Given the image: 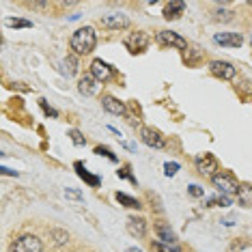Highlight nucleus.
I'll use <instances>...</instances> for the list:
<instances>
[{
  "label": "nucleus",
  "mask_w": 252,
  "mask_h": 252,
  "mask_svg": "<svg viewBox=\"0 0 252 252\" xmlns=\"http://www.w3.org/2000/svg\"><path fill=\"white\" fill-rule=\"evenodd\" d=\"M250 43H252V41H250Z\"/></svg>",
  "instance_id": "35"
},
{
  "label": "nucleus",
  "mask_w": 252,
  "mask_h": 252,
  "mask_svg": "<svg viewBox=\"0 0 252 252\" xmlns=\"http://www.w3.org/2000/svg\"><path fill=\"white\" fill-rule=\"evenodd\" d=\"M177 170H179V164H177V162H166L164 164V175L166 177H175Z\"/></svg>",
  "instance_id": "24"
},
{
  "label": "nucleus",
  "mask_w": 252,
  "mask_h": 252,
  "mask_svg": "<svg viewBox=\"0 0 252 252\" xmlns=\"http://www.w3.org/2000/svg\"><path fill=\"white\" fill-rule=\"evenodd\" d=\"M209 71L214 73L216 78H220V80H233L235 78V67L231 65V63H226V61H211L209 63Z\"/></svg>",
  "instance_id": "8"
},
{
  "label": "nucleus",
  "mask_w": 252,
  "mask_h": 252,
  "mask_svg": "<svg viewBox=\"0 0 252 252\" xmlns=\"http://www.w3.org/2000/svg\"><path fill=\"white\" fill-rule=\"evenodd\" d=\"M151 250H153V252H181L179 246H175V244H164V242H151Z\"/></svg>",
  "instance_id": "20"
},
{
  "label": "nucleus",
  "mask_w": 252,
  "mask_h": 252,
  "mask_svg": "<svg viewBox=\"0 0 252 252\" xmlns=\"http://www.w3.org/2000/svg\"><path fill=\"white\" fill-rule=\"evenodd\" d=\"M7 26H11V28H31L32 22H28V20H18V18H9V20H7Z\"/></svg>",
  "instance_id": "22"
},
{
  "label": "nucleus",
  "mask_w": 252,
  "mask_h": 252,
  "mask_svg": "<svg viewBox=\"0 0 252 252\" xmlns=\"http://www.w3.org/2000/svg\"><path fill=\"white\" fill-rule=\"evenodd\" d=\"M156 231H158L159 242H164V244H175V242H177V235H175V231H173L170 226L158 224V226H156Z\"/></svg>",
  "instance_id": "17"
},
{
  "label": "nucleus",
  "mask_w": 252,
  "mask_h": 252,
  "mask_svg": "<svg viewBox=\"0 0 252 252\" xmlns=\"http://www.w3.org/2000/svg\"><path fill=\"white\" fill-rule=\"evenodd\" d=\"M0 170H2V175H18V173H15V170H9V168H4V166H2V168H0Z\"/></svg>",
  "instance_id": "33"
},
{
  "label": "nucleus",
  "mask_w": 252,
  "mask_h": 252,
  "mask_svg": "<svg viewBox=\"0 0 252 252\" xmlns=\"http://www.w3.org/2000/svg\"><path fill=\"white\" fill-rule=\"evenodd\" d=\"M214 41L218 45H228V48H239L244 43V37L239 32H218L214 37Z\"/></svg>",
  "instance_id": "12"
},
{
  "label": "nucleus",
  "mask_w": 252,
  "mask_h": 252,
  "mask_svg": "<svg viewBox=\"0 0 252 252\" xmlns=\"http://www.w3.org/2000/svg\"><path fill=\"white\" fill-rule=\"evenodd\" d=\"M63 63H65V65H69V71H67L69 76H73V73L78 71V61H76V56H67V59L63 61Z\"/></svg>",
  "instance_id": "27"
},
{
  "label": "nucleus",
  "mask_w": 252,
  "mask_h": 252,
  "mask_svg": "<svg viewBox=\"0 0 252 252\" xmlns=\"http://www.w3.org/2000/svg\"><path fill=\"white\" fill-rule=\"evenodd\" d=\"M216 205H220V207H228V205H231V196H226V194H222V196L207 198V207H216Z\"/></svg>",
  "instance_id": "21"
},
{
  "label": "nucleus",
  "mask_w": 252,
  "mask_h": 252,
  "mask_svg": "<svg viewBox=\"0 0 252 252\" xmlns=\"http://www.w3.org/2000/svg\"><path fill=\"white\" fill-rule=\"evenodd\" d=\"M194 164H196V170L200 175H207V177H216L218 173V159L211 156V153H203V156H196L194 159Z\"/></svg>",
  "instance_id": "5"
},
{
  "label": "nucleus",
  "mask_w": 252,
  "mask_h": 252,
  "mask_svg": "<svg viewBox=\"0 0 252 252\" xmlns=\"http://www.w3.org/2000/svg\"><path fill=\"white\" fill-rule=\"evenodd\" d=\"M52 237H54V242H56V244L63 246V244L67 242V239H69V235H67L65 231H56V228H54V231H52Z\"/></svg>",
  "instance_id": "26"
},
{
  "label": "nucleus",
  "mask_w": 252,
  "mask_h": 252,
  "mask_svg": "<svg viewBox=\"0 0 252 252\" xmlns=\"http://www.w3.org/2000/svg\"><path fill=\"white\" fill-rule=\"evenodd\" d=\"M91 76H93L97 82H106V80L112 78V67L108 65V63H104L101 59H95L93 63H91Z\"/></svg>",
  "instance_id": "10"
},
{
  "label": "nucleus",
  "mask_w": 252,
  "mask_h": 252,
  "mask_svg": "<svg viewBox=\"0 0 252 252\" xmlns=\"http://www.w3.org/2000/svg\"><path fill=\"white\" fill-rule=\"evenodd\" d=\"M183 11H186V2H183V0H170V2L164 7V18L177 20L183 15Z\"/></svg>",
  "instance_id": "14"
},
{
  "label": "nucleus",
  "mask_w": 252,
  "mask_h": 252,
  "mask_svg": "<svg viewBox=\"0 0 252 252\" xmlns=\"http://www.w3.org/2000/svg\"><path fill=\"white\" fill-rule=\"evenodd\" d=\"M95 153H97V156H104V158H108V159H112V162H117V156H114V153H112L108 147H97Z\"/></svg>",
  "instance_id": "25"
},
{
  "label": "nucleus",
  "mask_w": 252,
  "mask_h": 252,
  "mask_svg": "<svg viewBox=\"0 0 252 252\" xmlns=\"http://www.w3.org/2000/svg\"><path fill=\"white\" fill-rule=\"evenodd\" d=\"M188 192H190L192 194V196H203V194H205V190H200V188L198 186H190V188H188Z\"/></svg>",
  "instance_id": "30"
},
{
  "label": "nucleus",
  "mask_w": 252,
  "mask_h": 252,
  "mask_svg": "<svg viewBox=\"0 0 252 252\" xmlns=\"http://www.w3.org/2000/svg\"><path fill=\"white\" fill-rule=\"evenodd\" d=\"M127 231L134 235V237H145V233H147V222H145V218H136V216H129L127 218Z\"/></svg>",
  "instance_id": "13"
},
{
  "label": "nucleus",
  "mask_w": 252,
  "mask_h": 252,
  "mask_svg": "<svg viewBox=\"0 0 252 252\" xmlns=\"http://www.w3.org/2000/svg\"><path fill=\"white\" fill-rule=\"evenodd\" d=\"M69 138H71V142H73V145H76V147H84V145H87V140H84V136L80 134L78 129H71V131H69Z\"/></svg>",
  "instance_id": "23"
},
{
  "label": "nucleus",
  "mask_w": 252,
  "mask_h": 252,
  "mask_svg": "<svg viewBox=\"0 0 252 252\" xmlns=\"http://www.w3.org/2000/svg\"><path fill=\"white\" fill-rule=\"evenodd\" d=\"M99 26L110 28V31H121V28L129 26V20H127V15H123V13H108V15H101L99 18Z\"/></svg>",
  "instance_id": "6"
},
{
  "label": "nucleus",
  "mask_w": 252,
  "mask_h": 252,
  "mask_svg": "<svg viewBox=\"0 0 252 252\" xmlns=\"http://www.w3.org/2000/svg\"><path fill=\"white\" fill-rule=\"evenodd\" d=\"M211 181H214V186L222 194H226V196H233V194H237V190H239V183L233 179L231 173H218L216 177H211Z\"/></svg>",
  "instance_id": "3"
},
{
  "label": "nucleus",
  "mask_w": 252,
  "mask_h": 252,
  "mask_svg": "<svg viewBox=\"0 0 252 252\" xmlns=\"http://www.w3.org/2000/svg\"><path fill=\"white\" fill-rule=\"evenodd\" d=\"M101 106H104V110L106 112H110V114H117V117H125V104L121 99H117V97H112V95H104L101 97Z\"/></svg>",
  "instance_id": "11"
},
{
  "label": "nucleus",
  "mask_w": 252,
  "mask_h": 252,
  "mask_svg": "<svg viewBox=\"0 0 252 252\" xmlns=\"http://www.w3.org/2000/svg\"><path fill=\"white\" fill-rule=\"evenodd\" d=\"M140 138L147 147H153V149H162L166 145V138L162 136V131L156 129V127H142Z\"/></svg>",
  "instance_id": "7"
},
{
  "label": "nucleus",
  "mask_w": 252,
  "mask_h": 252,
  "mask_svg": "<svg viewBox=\"0 0 252 252\" xmlns=\"http://www.w3.org/2000/svg\"><path fill=\"white\" fill-rule=\"evenodd\" d=\"M237 198H239V205H244V207H252V186L242 183L239 190H237Z\"/></svg>",
  "instance_id": "18"
},
{
  "label": "nucleus",
  "mask_w": 252,
  "mask_h": 252,
  "mask_svg": "<svg viewBox=\"0 0 252 252\" xmlns=\"http://www.w3.org/2000/svg\"><path fill=\"white\" fill-rule=\"evenodd\" d=\"M156 39L162 45H170V48H177V50H186L188 48L186 39H183L181 35H177V32H173V31H159Z\"/></svg>",
  "instance_id": "9"
},
{
  "label": "nucleus",
  "mask_w": 252,
  "mask_h": 252,
  "mask_svg": "<svg viewBox=\"0 0 252 252\" xmlns=\"http://www.w3.org/2000/svg\"><path fill=\"white\" fill-rule=\"evenodd\" d=\"M69 45H71L73 54H78V56L93 52L95 45H97L95 28H93V26H82V28H78V31L71 35V39H69Z\"/></svg>",
  "instance_id": "1"
},
{
  "label": "nucleus",
  "mask_w": 252,
  "mask_h": 252,
  "mask_svg": "<svg viewBox=\"0 0 252 252\" xmlns=\"http://www.w3.org/2000/svg\"><path fill=\"white\" fill-rule=\"evenodd\" d=\"M9 252H43V244L37 235H22L11 244Z\"/></svg>",
  "instance_id": "2"
},
{
  "label": "nucleus",
  "mask_w": 252,
  "mask_h": 252,
  "mask_svg": "<svg viewBox=\"0 0 252 252\" xmlns=\"http://www.w3.org/2000/svg\"><path fill=\"white\" fill-rule=\"evenodd\" d=\"M65 194H67V196H69V198L82 200V194H80V192H76V190H65Z\"/></svg>",
  "instance_id": "32"
},
{
  "label": "nucleus",
  "mask_w": 252,
  "mask_h": 252,
  "mask_svg": "<svg viewBox=\"0 0 252 252\" xmlns=\"http://www.w3.org/2000/svg\"><path fill=\"white\" fill-rule=\"evenodd\" d=\"M129 252H140L138 248H129Z\"/></svg>",
  "instance_id": "34"
},
{
  "label": "nucleus",
  "mask_w": 252,
  "mask_h": 252,
  "mask_svg": "<svg viewBox=\"0 0 252 252\" xmlns=\"http://www.w3.org/2000/svg\"><path fill=\"white\" fill-rule=\"evenodd\" d=\"M117 200L123 205V207H129V209H140V207H142L138 198L127 196V194H123V192H117Z\"/></svg>",
  "instance_id": "19"
},
{
  "label": "nucleus",
  "mask_w": 252,
  "mask_h": 252,
  "mask_svg": "<svg viewBox=\"0 0 252 252\" xmlns=\"http://www.w3.org/2000/svg\"><path fill=\"white\" fill-rule=\"evenodd\" d=\"M39 106H41V108H43V112H45V114H48V117H52V119H56V117H59V112H56V110H54V108H50L48 104H45V99H41V101H39Z\"/></svg>",
  "instance_id": "29"
},
{
  "label": "nucleus",
  "mask_w": 252,
  "mask_h": 252,
  "mask_svg": "<svg viewBox=\"0 0 252 252\" xmlns=\"http://www.w3.org/2000/svg\"><path fill=\"white\" fill-rule=\"evenodd\" d=\"M76 173H78L80 179H84V181H87L91 188H97V186H99V183H101L99 177H97V175H91L89 170L84 168V164H82V162H76Z\"/></svg>",
  "instance_id": "16"
},
{
  "label": "nucleus",
  "mask_w": 252,
  "mask_h": 252,
  "mask_svg": "<svg viewBox=\"0 0 252 252\" xmlns=\"http://www.w3.org/2000/svg\"><path fill=\"white\" fill-rule=\"evenodd\" d=\"M78 91L82 95H95L97 93V80L91 76V73H84L78 82Z\"/></svg>",
  "instance_id": "15"
},
{
  "label": "nucleus",
  "mask_w": 252,
  "mask_h": 252,
  "mask_svg": "<svg viewBox=\"0 0 252 252\" xmlns=\"http://www.w3.org/2000/svg\"><path fill=\"white\" fill-rule=\"evenodd\" d=\"M218 20L228 22V20H233V13H231V11H218Z\"/></svg>",
  "instance_id": "31"
},
{
  "label": "nucleus",
  "mask_w": 252,
  "mask_h": 252,
  "mask_svg": "<svg viewBox=\"0 0 252 252\" xmlns=\"http://www.w3.org/2000/svg\"><path fill=\"white\" fill-rule=\"evenodd\" d=\"M117 175L121 177V179H129L131 183H134V186L138 183V181H136V177H131V173H129V166H123L121 170H117Z\"/></svg>",
  "instance_id": "28"
},
{
  "label": "nucleus",
  "mask_w": 252,
  "mask_h": 252,
  "mask_svg": "<svg viewBox=\"0 0 252 252\" xmlns=\"http://www.w3.org/2000/svg\"><path fill=\"white\" fill-rule=\"evenodd\" d=\"M149 35L147 32H142V31H136V32H131V35L125 39V45H127V50L131 54H140V52H145V50L149 48Z\"/></svg>",
  "instance_id": "4"
}]
</instances>
